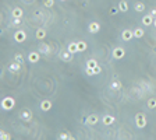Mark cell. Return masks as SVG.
I'll list each match as a JSON object with an SVG mask.
<instances>
[{
  "label": "cell",
  "mask_w": 156,
  "mask_h": 140,
  "mask_svg": "<svg viewBox=\"0 0 156 140\" xmlns=\"http://www.w3.org/2000/svg\"><path fill=\"white\" fill-rule=\"evenodd\" d=\"M146 125H148L146 115L144 112H138L135 115V126H137L138 129H144V128H146Z\"/></svg>",
  "instance_id": "cell-1"
},
{
  "label": "cell",
  "mask_w": 156,
  "mask_h": 140,
  "mask_svg": "<svg viewBox=\"0 0 156 140\" xmlns=\"http://www.w3.org/2000/svg\"><path fill=\"white\" fill-rule=\"evenodd\" d=\"M0 105H2V109L3 111H11L15 107V100L11 98V97H4L3 100H2V102H0Z\"/></svg>",
  "instance_id": "cell-2"
},
{
  "label": "cell",
  "mask_w": 156,
  "mask_h": 140,
  "mask_svg": "<svg viewBox=\"0 0 156 140\" xmlns=\"http://www.w3.org/2000/svg\"><path fill=\"white\" fill-rule=\"evenodd\" d=\"M112 56H113V59H116V60L124 59V56H126V49L121 48V46H116L112 52Z\"/></svg>",
  "instance_id": "cell-3"
},
{
  "label": "cell",
  "mask_w": 156,
  "mask_h": 140,
  "mask_svg": "<svg viewBox=\"0 0 156 140\" xmlns=\"http://www.w3.org/2000/svg\"><path fill=\"white\" fill-rule=\"evenodd\" d=\"M14 41L17 44H22L27 41V32L24 30H17L14 32Z\"/></svg>",
  "instance_id": "cell-4"
},
{
  "label": "cell",
  "mask_w": 156,
  "mask_h": 140,
  "mask_svg": "<svg viewBox=\"0 0 156 140\" xmlns=\"http://www.w3.org/2000/svg\"><path fill=\"white\" fill-rule=\"evenodd\" d=\"M40 53L39 51H32L28 53V62L29 63H38L40 60Z\"/></svg>",
  "instance_id": "cell-5"
},
{
  "label": "cell",
  "mask_w": 156,
  "mask_h": 140,
  "mask_svg": "<svg viewBox=\"0 0 156 140\" xmlns=\"http://www.w3.org/2000/svg\"><path fill=\"white\" fill-rule=\"evenodd\" d=\"M153 21H155V17L151 15V14H146V15H144V17L141 18V22H142V25H144V27L153 25Z\"/></svg>",
  "instance_id": "cell-6"
},
{
  "label": "cell",
  "mask_w": 156,
  "mask_h": 140,
  "mask_svg": "<svg viewBox=\"0 0 156 140\" xmlns=\"http://www.w3.org/2000/svg\"><path fill=\"white\" fill-rule=\"evenodd\" d=\"M38 51H39L42 55H50V53H52L50 46H49L46 42H40L39 46H38Z\"/></svg>",
  "instance_id": "cell-7"
},
{
  "label": "cell",
  "mask_w": 156,
  "mask_h": 140,
  "mask_svg": "<svg viewBox=\"0 0 156 140\" xmlns=\"http://www.w3.org/2000/svg\"><path fill=\"white\" fill-rule=\"evenodd\" d=\"M59 56H60V59H62L63 62H71V60H73V53L68 52V49L62 51L60 53H59Z\"/></svg>",
  "instance_id": "cell-8"
},
{
  "label": "cell",
  "mask_w": 156,
  "mask_h": 140,
  "mask_svg": "<svg viewBox=\"0 0 156 140\" xmlns=\"http://www.w3.org/2000/svg\"><path fill=\"white\" fill-rule=\"evenodd\" d=\"M100 121H102V123H103L105 126H112L113 123L116 122V119H114L113 115H103Z\"/></svg>",
  "instance_id": "cell-9"
},
{
  "label": "cell",
  "mask_w": 156,
  "mask_h": 140,
  "mask_svg": "<svg viewBox=\"0 0 156 140\" xmlns=\"http://www.w3.org/2000/svg\"><path fill=\"white\" fill-rule=\"evenodd\" d=\"M99 121H100V118H99L98 115L92 114V115H89V116H87V121H85V123H87L88 126H94V125H96Z\"/></svg>",
  "instance_id": "cell-10"
},
{
  "label": "cell",
  "mask_w": 156,
  "mask_h": 140,
  "mask_svg": "<svg viewBox=\"0 0 156 140\" xmlns=\"http://www.w3.org/2000/svg\"><path fill=\"white\" fill-rule=\"evenodd\" d=\"M21 65H22V63H18V62H15V60H14V62L8 66V72L13 73V74L20 73V70H21Z\"/></svg>",
  "instance_id": "cell-11"
},
{
  "label": "cell",
  "mask_w": 156,
  "mask_h": 140,
  "mask_svg": "<svg viewBox=\"0 0 156 140\" xmlns=\"http://www.w3.org/2000/svg\"><path fill=\"white\" fill-rule=\"evenodd\" d=\"M100 24H99L98 21H92L89 25H88V30H89V32L91 34H98L99 31H100Z\"/></svg>",
  "instance_id": "cell-12"
},
{
  "label": "cell",
  "mask_w": 156,
  "mask_h": 140,
  "mask_svg": "<svg viewBox=\"0 0 156 140\" xmlns=\"http://www.w3.org/2000/svg\"><path fill=\"white\" fill-rule=\"evenodd\" d=\"M132 38H134V31L132 30H124L123 32H121V39L126 41V42L131 41Z\"/></svg>",
  "instance_id": "cell-13"
},
{
  "label": "cell",
  "mask_w": 156,
  "mask_h": 140,
  "mask_svg": "<svg viewBox=\"0 0 156 140\" xmlns=\"http://www.w3.org/2000/svg\"><path fill=\"white\" fill-rule=\"evenodd\" d=\"M20 118H21L24 122H31L32 121V112H31L29 109H24L21 114H20Z\"/></svg>",
  "instance_id": "cell-14"
},
{
  "label": "cell",
  "mask_w": 156,
  "mask_h": 140,
  "mask_svg": "<svg viewBox=\"0 0 156 140\" xmlns=\"http://www.w3.org/2000/svg\"><path fill=\"white\" fill-rule=\"evenodd\" d=\"M40 109L43 111V112H49V111L52 109V107H53V104H52L50 100H43L42 102H40Z\"/></svg>",
  "instance_id": "cell-15"
},
{
  "label": "cell",
  "mask_w": 156,
  "mask_h": 140,
  "mask_svg": "<svg viewBox=\"0 0 156 140\" xmlns=\"http://www.w3.org/2000/svg\"><path fill=\"white\" fill-rule=\"evenodd\" d=\"M47 35V31L45 30V28H38L37 31H35V38H37L38 41H43L45 38H46Z\"/></svg>",
  "instance_id": "cell-16"
},
{
  "label": "cell",
  "mask_w": 156,
  "mask_h": 140,
  "mask_svg": "<svg viewBox=\"0 0 156 140\" xmlns=\"http://www.w3.org/2000/svg\"><path fill=\"white\" fill-rule=\"evenodd\" d=\"M11 17L13 18H22L24 17V10L21 7H14L11 11Z\"/></svg>",
  "instance_id": "cell-17"
},
{
  "label": "cell",
  "mask_w": 156,
  "mask_h": 140,
  "mask_svg": "<svg viewBox=\"0 0 156 140\" xmlns=\"http://www.w3.org/2000/svg\"><path fill=\"white\" fill-rule=\"evenodd\" d=\"M117 7H119V10L121 11V13H127L128 11V3L126 2V0H120Z\"/></svg>",
  "instance_id": "cell-18"
},
{
  "label": "cell",
  "mask_w": 156,
  "mask_h": 140,
  "mask_svg": "<svg viewBox=\"0 0 156 140\" xmlns=\"http://www.w3.org/2000/svg\"><path fill=\"white\" fill-rule=\"evenodd\" d=\"M146 107H148V109H156V98L155 97H152V98H149V100L146 101Z\"/></svg>",
  "instance_id": "cell-19"
},
{
  "label": "cell",
  "mask_w": 156,
  "mask_h": 140,
  "mask_svg": "<svg viewBox=\"0 0 156 140\" xmlns=\"http://www.w3.org/2000/svg\"><path fill=\"white\" fill-rule=\"evenodd\" d=\"M67 49H68V52H71V53H77L78 52V45H77V42H70L68 46H67Z\"/></svg>",
  "instance_id": "cell-20"
},
{
  "label": "cell",
  "mask_w": 156,
  "mask_h": 140,
  "mask_svg": "<svg viewBox=\"0 0 156 140\" xmlns=\"http://www.w3.org/2000/svg\"><path fill=\"white\" fill-rule=\"evenodd\" d=\"M134 8H135V11H138V13H142L146 7L142 2H137V3H134Z\"/></svg>",
  "instance_id": "cell-21"
},
{
  "label": "cell",
  "mask_w": 156,
  "mask_h": 140,
  "mask_svg": "<svg viewBox=\"0 0 156 140\" xmlns=\"http://www.w3.org/2000/svg\"><path fill=\"white\" fill-rule=\"evenodd\" d=\"M134 31V38H142L144 35H145V31H144V28H135V30H132Z\"/></svg>",
  "instance_id": "cell-22"
},
{
  "label": "cell",
  "mask_w": 156,
  "mask_h": 140,
  "mask_svg": "<svg viewBox=\"0 0 156 140\" xmlns=\"http://www.w3.org/2000/svg\"><path fill=\"white\" fill-rule=\"evenodd\" d=\"M110 88H112L113 91H119V90L121 88V81H119V80L112 81V84H110Z\"/></svg>",
  "instance_id": "cell-23"
},
{
  "label": "cell",
  "mask_w": 156,
  "mask_h": 140,
  "mask_svg": "<svg viewBox=\"0 0 156 140\" xmlns=\"http://www.w3.org/2000/svg\"><path fill=\"white\" fill-rule=\"evenodd\" d=\"M77 45H78V52H85L87 51V48H88V45H87L85 41H78Z\"/></svg>",
  "instance_id": "cell-24"
},
{
  "label": "cell",
  "mask_w": 156,
  "mask_h": 140,
  "mask_svg": "<svg viewBox=\"0 0 156 140\" xmlns=\"http://www.w3.org/2000/svg\"><path fill=\"white\" fill-rule=\"evenodd\" d=\"M99 63L96 59H88L87 60V67H91V69H94V67H96Z\"/></svg>",
  "instance_id": "cell-25"
},
{
  "label": "cell",
  "mask_w": 156,
  "mask_h": 140,
  "mask_svg": "<svg viewBox=\"0 0 156 140\" xmlns=\"http://www.w3.org/2000/svg\"><path fill=\"white\" fill-rule=\"evenodd\" d=\"M14 60L24 65V60H25V59H24V55H22V53H15V55H14Z\"/></svg>",
  "instance_id": "cell-26"
},
{
  "label": "cell",
  "mask_w": 156,
  "mask_h": 140,
  "mask_svg": "<svg viewBox=\"0 0 156 140\" xmlns=\"http://www.w3.org/2000/svg\"><path fill=\"white\" fill-rule=\"evenodd\" d=\"M43 6L46 8H52L53 6H55V0H45L43 2Z\"/></svg>",
  "instance_id": "cell-27"
},
{
  "label": "cell",
  "mask_w": 156,
  "mask_h": 140,
  "mask_svg": "<svg viewBox=\"0 0 156 140\" xmlns=\"http://www.w3.org/2000/svg\"><path fill=\"white\" fill-rule=\"evenodd\" d=\"M59 139H62V140H64V139H68V140H71V139H74L70 133H60L59 135Z\"/></svg>",
  "instance_id": "cell-28"
},
{
  "label": "cell",
  "mask_w": 156,
  "mask_h": 140,
  "mask_svg": "<svg viewBox=\"0 0 156 140\" xmlns=\"http://www.w3.org/2000/svg\"><path fill=\"white\" fill-rule=\"evenodd\" d=\"M0 139H2V140H10L11 137H10V135H7L6 132H2V133H0Z\"/></svg>",
  "instance_id": "cell-29"
},
{
  "label": "cell",
  "mask_w": 156,
  "mask_h": 140,
  "mask_svg": "<svg viewBox=\"0 0 156 140\" xmlns=\"http://www.w3.org/2000/svg\"><path fill=\"white\" fill-rule=\"evenodd\" d=\"M85 74H87V76H95L94 69H91V67H85Z\"/></svg>",
  "instance_id": "cell-30"
},
{
  "label": "cell",
  "mask_w": 156,
  "mask_h": 140,
  "mask_svg": "<svg viewBox=\"0 0 156 140\" xmlns=\"http://www.w3.org/2000/svg\"><path fill=\"white\" fill-rule=\"evenodd\" d=\"M94 73H95V76H96V74H100V73H102V67L99 66V65H98L96 67H94Z\"/></svg>",
  "instance_id": "cell-31"
},
{
  "label": "cell",
  "mask_w": 156,
  "mask_h": 140,
  "mask_svg": "<svg viewBox=\"0 0 156 140\" xmlns=\"http://www.w3.org/2000/svg\"><path fill=\"white\" fill-rule=\"evenodd\" d=\"M119 11H120L119 7H112V8H110V14H112V15H116Z\"/></svg>",
  "instance_id": "cell-32"
},
{
  "label": "cell",
  "mask_w": 156,
  "mask_h": 140,
  "mask_svg": "<svg viewBox=\"0 0 156 140\" xmlns=\"http://www.w3.org/2000/svg\"><path fill=\"white\" fill-rule=\"evenodd\" d=\"M18 24H21V18H14L13 20V25H18Z\"/></svg>",
  "instance_id": "cell-33"
},
{
  "label": "cell",
  "mask_w": 156,
  "mask_h": 140,
  "mask_svg": "<svg viewBox=\"0 0 156 140\" xmlns=\"http://www.w3.org/2000/svg\"><path fill=\"white\" fill-rule=\"evenodd\" d=\"M149 14H151V15H153V17H155V18H156V7L151 8V11H149Z\"/></svg>",
  "instance_id": "cell-34"
},
{
  "label": "cell",
  "mask_w": 156,
  "mask_h": 140,
  "mask_svg": "<svg viewBox=\"0 0 156 140\" xmlns=\"http://www.w3.org/2000/svg\"><path fill=\"white\" fill-rule=\"evenodd\" d=\"M153 27L156 28V18H155V21H153Z\"/></svg>",
  "instance_id": "cell-35"
},
{
  "label": "cell",
  "mask_w": 156,
  "mask_h": 140,
  "mask_svg": "<svg viewBox=\"0 0 156 140\" xmlns=\"http://www.w3.org/2000/svg\"><path fill=\"white\" fill-rule=\"evenodd\" d=\"M25 2H32V0H25Z\"/></svg>",
  "instance_id": "cell-36"
},
{
  "label": "cell",
  "mask_w": 156,
  "mask_h": 140,
  "mask_svg": "<svg viewBox=\"0 0 156 140\" xmlns=\"http://www.w3.org/2000/svg\"><path fill=\"white\" fill-rule=\"evenodd\" d=\"M60 2H65V0H60Z\"/></svg>",
  "instance_id": "cell-37"
}]
</instances>
